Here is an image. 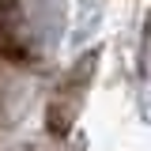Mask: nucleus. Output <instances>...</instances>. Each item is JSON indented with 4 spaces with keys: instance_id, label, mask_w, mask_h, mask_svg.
Instances as JSON below:
<instances>
[{
    "instance_id": "nucleus-1",
    "label": "nucleus",
    "mask_w": 151,
    "mask_h": 151,
    "mask_svg": "<svg viewBox=\"0 0 151 151\" xmlns=\"http://www.w3.org/2000/svg\"><path fill=\"white\" fill-rule=\"evenodd\" d=\"M94 60H98V53H87L72 72H68V79L57 87L53 102H49V110H45V125H49L53 136H68L72 121L79 117V110H83V94H87V83H91V76H94Z\"/></svg>"
}]
</instances>
